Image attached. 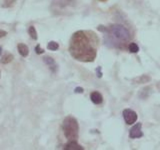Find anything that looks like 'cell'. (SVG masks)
I'll list each match as a JSON object with an SVG mask.
<instances>
[{
    "instance_id": "obj_1",
    "label": "cell",
    "mask_w": 160,
    "mask_h": 150,
    "mask_svg": "<svg viewBox=\"0 0 160 150\" xmlns=\"http://www.w3.org/2000/svg\"><path fill=\"white\" fill-rule=\"evenodd\" d=\"M98 38L91 31L79 30L73 33L69 42V53L81 62H93L97 55Z\"/></svg>"
},
{
    "instance_id": "obj_19",
    "label": "cell",
    "mask_w": 160,
    "mask_h": 150,
    "mask_svg": "<svg viewBox=\"0 0 160 150\" xmlns=\"http://www.w3.org/2000/svg\"><path fill=\"white\" fill-rule=\"evenodd\" d=\"M100 70H101V67H98V68L96 69V71H97V76H98L99 78L102 76V72L100 71Z\"/></svg>"
},
{
    "instance_id": "obj_13",
    "label": "cell",
    "mask_w": 160,
    "mask_h": 150,
    "mask_svg": "<svg viewBox=\"0 0 160 150\" xmlns=\"http://www.w3.org/2000/svg\"><path fill=\"white\" fill-rule=\"evenodd\" d=\"M128 50L131 53H137L139 51V46L134 42H131L128 45Z\"/></svg>"
},
{
    "instance_id": "obj_5",
    "label": "cell",
    "mask_w": 160,
    "mask_h": 150,
    "mask_svg": "<svg viewBox=\"0 0 160 150\" xmlns=\"http://www.w3.org/2000/svg\"><path fill=\"white\" fill-rule=\"evenodd\" d=\"M141 127H142V124L141 123H136L133 125V127L130 129L129 131V137L135 139V138H140L143 136V133L141 131Z\"/></svg>"
},
{
    "instance_id": "obj_2",
    "label": "cell",
    "mask_w": 160,
    "mask_h": 150,
    "mask_svg": "<svg viewBox=\"0 0 160 150\" xmlns=\"http://www.w3.org/2000/svg\"><path fill=\"white\" fill-rule=\"evenodd\" d=\"M105 43L111 47L123 49L131 38L129 30L121 24H111L104 32Z\"/></svg>"
},
{
    "instance_id": "obj_18",
    "label": "cell",
    "mask_w": 160,
    "mask_h": 150,
    "mask_svg": "<svg viewBox=\"0 0 160 150\" xmlns=\"http://www.w3.org/2000/svg\"><path fill=\"white\" fill-rule=\"evenodd\" d=\"M83 91H84V90H83L82 87H76V88L74 89L75 93H83Z\"/></svg>"
},
{
    "instance_id": "obj_7",
    "label": "cell",
    "mask_w": 160,
    "mask_h": 150,
    "mask_svg": "<svg viewBox=\"0 0 160 150\" xmlns=\"http://www.w3.org/2000/svg\"><path fill=\"white\" fill-rule=\"evenodd\" d=\"M64 150H84V148L77 143L76 140H70L63 147Z\"/></svg>"
},
{
    "instance_id": "obj_8",
    "label": "cell",
    "mask_w": 160,
    "mask_h": 150,
    "mask_svg": "<svg viewBox=\"0 0 160 150\" xmlns=\"http://www.w3.org/2000/svg\"><path fill=\"white\" fill-rule=\"evenodd\" d=\"M90 99H91V101L94 103V104H101L102 101H103V97L100 92L98 91H93L91 92V94H90Z\"/></svg>"
},
{
    "instance_id": "obj_21",
    "label": "cell",
    "mask_w": 160,
    "mask_h": 150,
    "mask_svg": "<svg viewBox=\"0 0 160 150\" xmlns=\"http://www.w3.org/2000/svg\"><path fill=\"white\" fill-rule=\"evenodd\" d=\"M99 1H101V2H105V1H107V0H99Z\"/></svg>"
},
{
    "instance_id": "obj_3",
    "label": "cell",
    "mask_w": 160,
    "mask_h": 150,
    "mask_svg": "<svg viewBox=\"0 0 160 150\" xmlns=\"http://www.w3.org/2000/svg\"><path fill=\"white\" fill-rule=\"evenodd\" d=\"M62 130L64 133V136L70 140H77L78 133H79V124L77 119L73 116L65 117L62 122Z\"/></svg>"
},
{
    "instance_id": "obj_17",
    "label": "cell",
    "mask_w": 160,
    "mask_h": 150,
    "mask_svg": "<svg viewBox=\"0 0 160 150\" xmlns=\"http://www.w3.org/2000/svg\"><path fill=\"white\" fill-rule=\"evenodd\" d=\"M6 35H7V31H5V30H3V29H0V39L5 37Z\"/></svg>"
},
{
    "instance_id": "obj_20",
    "label": "cell",
    "mask_w": 160,
    "mask_h": 150,
    "mask_svg": "<svg viewBox=\"0 0 160 150\" xmlns=\"http://www.w3.org/2000/svg\"><path fill=\"white\" fill-rule=\"evenodd\" d=\"M1 54H2V47L0 46V55H1Z\"/></svg>"
},
{
    "instance_id": "obj_11",
    "label": "cell",
    "mask_w": 160,
    "mask_h": 150,
    "mask_svg": "<svg viewBox=\"0 0 160 150\" xmlns=\"http://www.w3.org/2000/svg\"><path fill=\"white\" fill-rule=\"evenodd\" d=\"M13 59H14L13 54H11V53H5L3 56L1 57V59H0V62H1L2 64H8V63L11 62Z\"/></svg>"
},
{
    "instance_id": "obj_12",
    "label": "cell",
    "mask_w": 160,
    "mask_h": 150,
    "mask_svg": "<svg viewBox=\"0 0 160 150\" xmlns=\"http://www.w3.org/2000/svg\"><path fill=\"white\" fill-rule=\"evenodd\" d=\"M28 34L30 35V37H31L32 39L37 40V38H38L37 31H36V29H35L34 26H29V28H28Z\"/></svg>"
},
{
    "instance_id": "obj_10",
    "label": "cell",
    "mask_w": 160,
    "mask_h": 150,
    "mask_svg": "<svg viewBox=\"0 0 160 150\" xmlns=\"http://www.w3.org/2000/svg\"><path fill=\"white\" fill-rule=\"evenodd\" d=\"M17 49H18V52L19 54L21 55L22 57H27L29 55V48L26 44L24 43H18L17 45Z\"/></svg>"
},
{
    "instance_id": "obj_4",
    "label": "cell",
    "mask_w": 160,
    "mask_h": 150,
    "mask_svg": "<svg viewBox=\"0 0 160 150\" xmlns=\"http://www.w3.org/2000/svg\"><path fill=\"white\" fill-rule=\"evenodd\" d=\"M122 115H123L125 122H126L128 125H132L133 123L136 122L137 117H138L137 113L131 109H124L122 112Z\"/></svg>"
},
{
    "instance_id": "obj_15",
    "label": "cell",
    "mask_w": 160,
    "mask_h": 150,
    "mask_svg": "<svg viewBox=\"0 0 160 150\" xmlns=\"http://www.w3.org/2000/svg\"><path fill=\"white\" fill-rule=\"evenodd\" d=\"M16 2V0H4V3L2 6L3 7H10L12 6V5Z\"/></svg>"
},
{
    "instance_id": "obj_22",
    "label": "cell",
    "mask_w": 160,
    "mask_h": 150,
    "mask_svg": "<svg viewBox=\"0 0 160 150\" xmlns=\"http://www.w3.org/2000/svg\"><path fill=\"white\" fill-rule=\"evenodd\" d=\"M0 78H1V71H0Z\"/></svg>"
},
{
    "instance_id": "obj_14",
    "label": "cell",
    "mask_w": 160,
    "mask_h": 150,
    "mask_svg": "<svg viewBox=\"0 0 160 150\" xmlns=\"http://www.w3.org/2000/svg\"><path fill=\"white\" fill-rule=\"evenodd\" d=\"M47 48L49 50H51V51H56L59 48V44L55 41H50L48 44H47Z\"/></svg>"
},
{
    "instance_id": "obj_16",
    "label": "cell",
    "mask_w": 160,
    "mask_h": 150,
    "mask_svg": "<svg viewBox=\"0 0 160 150\" xmlns=\"http://www.w3.org/2000/svg\"><path fill=\"white\" fill-rule=\"evenodd\" d=\"M35 52H36V54H38V55L44 53V50L41 47H40V44L36 45V47H35Z\"/></svg>"
},
{
    "instance_id": "obj_6",
    "label": "cell",
    "mask_w": 160,
    "mask_h": 150,
    "mask_svg": "<svg viewBox=\"0 0 160 150\" xmlns=\"http://www.w3.org/2000/svg\"><path fill=\"white\" fill-rule=\"evenodd\" d=\"M43 61L44 63L47 65L48 68L50 69V71L53 72V73H56L57 69H58V65L56 63V61L50 56H44L43 57Z\"/></svg>"
},
{
    "instance_id": "obj_9",
    "label": "cell",
    "mask_w": 160,
    "mask_h": 150,
    "mask_svg": "<svg viewBox=\"0 0 160 150\" xmlns=\"http://www.w3.org/2000/svg\"><path fill=\"white\" fill-rule=\"evenodd\" d=\"M75 0H54L52 6H57V7H67L69 5H71Z\"/></svg>"
}]
</instances>
